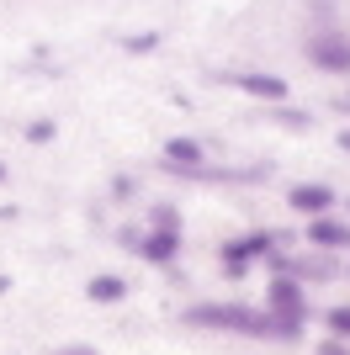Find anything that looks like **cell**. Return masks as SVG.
<instances>
[{"instance_id":"cell-1","label":"cell","mask_w":350,"mask_h":355,"mask_svg":"<svg viewBox=\"0 0 350 355\" xmlns=\"http://www.w3.org/2000/svg\"><path fill=\"white\" fill-rule=\"evenodd\" d=\"M191 324H218V329H239V334H271V313H255L244 302H207V308H186Z\"/></svg>"},{"instance_id":"cell-2","label":"cell","mask_w":350,"mask_h":355,"mask_svg":"<svg viewBox=\"0 0 350 355\" xmlns=\"http://www.w3.org/2000/svg\"><path fill=\"white\" fill-rule=\"evenodd\" d=\"M255 254H271V260H276V254H281V239H276V234H249V239L223 244V276H233V282H239Z\"/></svg>"},{"instance_id":"cell-3","label":"cell","mask_w":350,"mask_h":355,"mask_svg":"<svg viewBox=\"0 0 350 355\" xmlns=\"http://www.w3.org/2000/svg\"><path fill=\"white\" fill-rule=\"evenodd\" d=\"M271 318H287V324H303L308 318V302H303V282L292 276H271Z\"/></svg>"},{"instance_id":"cell-4","label":"cell","mask_w":350,"mask_h":355,"mask_svg":"<svg viewBox=\"0 0 350 355\" xmlns=\"http://www.w3.org/2000/svg\"><path fill=\"white\" fill-rule=\"evenodd\" d=\"M308 64L324 69V74H345L350 69V37H340V32L313 37V43H308Z\"/></svg>"},{"instance_id":"cell-5","label":"cell","mask_w":350,"mask_h":355,"mask_svg":"<svg viewBox=\"0 0 350 355\" xmlns=\"http://www.w3.org/2000/svg\"><path fill=\"white\" fill-rule=\"evenodd\" d=\"M287 207H292V212H303L308 223H313V218H329V207H335V191H329V186H319V180H308V186H292V191H287Z\"/></svg>"},{"instance_id":"cell-6","label":"cell","mask_w":350,"mask_h":355,"mask_svg":"<svg viewBox=\"0 0 350 355\" xmlns=\"http://www.w3.org/2000/svg\"><path fill=\"white\" fill-rule=\"evenodd\" d=\"M308 244H319V250H350V228L335 218H313L308 223Z\"/></svg>"},{"instance_id":"cell-7","label":"cell","mask_w":350,"mask_h":355,"mask_svg":"<svg viewBox=\"0 0 350 355\" xmlns=\"http://www.w3.org/2000/svg\"><path fill=\"white\" fill-rule=\"evenodd\" d=\"M144 260H154V266H170L175 254H181V234H170V228H154V234H144Z\"/></svg>"},{"instance_id":"cell-8","label":"cell","mask_w":350,"mask_h":355,"mask_svg":"<svg viewBox=\"0 0 350 355\" xmlns=\"http://www.w3.org/2000/svg\"><path fill=\"white\" fill-rule=\"evenodd\" d=\"M239 90H249L255 101H287V80L281 74H244Z\"/></svg>"},{"instance_id":"cell-9","label":"cell","mask_w":350,"mask_h":355,"mask_svg":"<svg viewBox=\"0 0 350 355\" xmlns=\"http://www.w3.org/2000/svg\"><path fill=\"white\" fill-rule=\"evenodd\" d=\"M85 297H90V302H101V308H112V302H122V297H128V282H122V276H90V282H85Z\"/></svg>"},{"instance_id":"cell-10","label":"cell","mask_w":350,"mask_h":355,"mask_svg":"<svg viewBox=\"0 0 350 355\" xmlns=\"http://www.w3.org/2000/svg\"><path fill=\"white\" fill-rule=\"evenodd\" d=\"M165 159H170V164H191V170H197V164H202V144H191V138H170V144H165Z\"/></svg>"},{"instance_id":"cell-11","label":"cell","mask_w":350,"mask_h":355,"mask_svg":"<svg viewBox=\"0 0 350 355\" xmlns=\"http://www.w3.org/2000/svg\"><path fill=\"white\" fill-rule=\"evenodd\" d=\"M324 324L335 329V340H350V302H345V308H329V313H324Z\"/></svg>"},{"instance_id":"cell-12","label":"cell","mask_w":350,"mask_h":355,"mask_svg":"<svg viewBox=\"0 0 350 355\" xmlns=\"http://www.w3.org/2000/svg\"><path fill=\"white\" fill-rule=\"evenodd\" d=\"M154 228H170V234H181V218H175V207H154Z\"/></svg>"},{"instance_id":"cell-13","label":"cell","mask_w":350,"mask_h":355,"mask_svg":"<svg viewBox=\"0 0 350 355\" xmlns=\"http://www.w3.org/2000/svg\"><path fill=\"white\" fill-rule=\"evenodd\" d=\"M27 138H32V144H48V138H53V122H32Z\"/></svg>"},{"instance_id":"cell-14","label":"cell","mask_w":350,"mask_h":355,"mask_svg":"<svg viewBox=\"0 0 350 355\" xmlns=\"http://www.w3.org/2000/svg\"><path fill=\"white\" fill-rule=\"evenodd\" d=\"M160 43V37H154V32H144V37H128V53H149V48Z\"/></svg>"},{"instance_id":"cell-15","label":"cell","mask_w":350,"mask_h":355,"mask_svg":"<svg viewBox=\"0 0 350 355\" xmlns=\"http://www.w3.org/2000/svg\"><path fill=\"white\" fill-rule=\"evenodd\" d=\"M53 355H96V350H90V345H58Z\"/></svg>"},{"instance_id":"cell-16","label":"cell","mask_w":350,"mask_h":355,"mask_svg":"<svg viewBox=\"0 0 350 355\" xmlns=\"http://www.w3.org/2000/svg\"><path fill=\"white\" fill-rule=\"evenodd\" d=\"M319 355H345V345H340V340H329V345H324Z\"/></svg>"},{"instance_id":"cell-17","label":"cell","mask_w":350,"mask_h":355,"mask_svg":"<svg viewBox=\"0 0 350 355\" xmlns=\"http://www.w3.org/2000/svg\"><path fill=\"white\" fill-rule=\"evenodd\" d=\"M340 148H350V128H340Z\"/></svg>"},{"instance_id":"cell-18","label":"cell","mask_w":350,"mask_h":355,"mask_svg":"<svg viewBox=\"0 0 350 355\" xmlns=\"http://www.w3.org/2000/svg\"><path fill=\"white\" fill-rule=\"evenodd\" d=\"M0 186H6V164H0Z\"/></svg>"}]
</instances>
